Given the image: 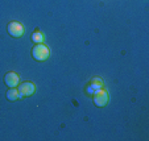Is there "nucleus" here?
Segmentation results:
<instances>
[{
	"label": "nucleus",
	"mask_w": 149,
	"mask_h": 141,
	"mask_svg": "<svg viewBox=\"0 0 149 141\" xmlns=\"http://www.w3.org/2000/svg\"><path fill=\"white\" fill-rule=\"evenodd\" d=\"M7 31H8V33L11 34L12 37H16V38L24 36V33H25L24 25L17 23V21H11V23L8 24V26H7Z\"/></svg>",
	"instance_id": "nucleus-3"
},
{
	"label": "nucleus",
	"mask_w": 149,
	"mask_h": 141,
	"mask_svg": "<svg viewBox=\"0 0 149 141\" xmlns=\"http://www.w3.org/2000/svg\"><path fill=\"white\" fill-rule=\"evenodd\" d=\"M20 96H19V90H17L16 87H11L8 91H7V99L8 100H11V102H15V100H17Z\"/></svg>",
	"instance_id": "nucleus-7"
},
{
	"label": "nucleus",
	"mask_w": 149,
	"mask_h": 141,
	"mask_svg": "<svg viewBox=\"0 0 149 141\" xmlns=\"http://www.w3.org/2000/svg\"><path fill=\"white\" fill-rule=\"evenodd\" d=\"M103 86H104V82L102 81L100 78H93V79H91V82H90V85H88L87 91L90 94H94L96 90H100V88H103Z\"/></svg>",
	"instance_id": "nucleus-6"
},
{
	"label": "nucleus",
	"mask_w": 149,
	"mask_h": 141,
	"mask_svg": "<svg viewBox=\"0 0 149 141\" xmlns=\"http://www.w3.org/2000/svg\"><path fill=\"white\" fill-rule=\"evenodd\" d=\"M17 90H19V96L23 98V96H31L36 92V85L33 82H23L21 85L17 86Z\"/></svg>",
	"instance_id": "nucleus-4"
},
{
	"label": "nucleus",
	"mask_w": 149,
	"mask_h": 141,
	"mask_svg": "<svg viewBox=\"0 0 149 141\" xmlns=\"http://www.w3.org/2000/svg\"><path fill=\"white\" fill-rule=\"evenodd\" d=\"M50 56V50L45 44H36L32 48V57L36 61H46Z\"/></svg>",
	"instance_id": "nucleus-1"
},
{
	"label": "nucleus",
	"mask_w": 149,
	"mask_h": 141,
	"mask_svg": "<svg viewBox=\"0 0 149 141\" xmlns=\"http://www.w3.org/2000/svg\"><path fill=\"white\" fill-rule=\"evenodd\" d=\"M4 82H6V85L8 86L9 88H11V87H17V86H19V82H20L19 74L13 73V71L7 73L6 76H4Z\"/></svg>",
	"instance_id": "nucleus-5"
},
{
	"label": "nucleus",
	"mask_w": 149,
	"mask_h": 141,
	"mask_svg": "<svg viewBox=\"0 0 149 141\" xmlns=\"http://www.w3.org/2000/svg\"><path fill=\"white\" fill-rule=\"evenodd\" d=\"M32 41L36 44H44L45 36H44V33H41V32H34V33L32 34Z\"/></svg>",
	"instance_id": "nucleus-8"
},
{
	"label": "nucleus",
	"mask_w": 149,
	"mask_h": 141,
	"mask_svg": "<svg viewBox=\"0 0 149 141\" xmlns=\"http://www.w3.org/2000/svg\"><path fill=\"white\" fill-rule=\"evenodd\" d=\"M93 95H94L93 96L94 104H95L96 107H106V106L108 104V102H110V94H108V91L103 90V88L96 90Z\"/></svg>",
	"instance_id": "nucleus-2"
}]
</instances>
